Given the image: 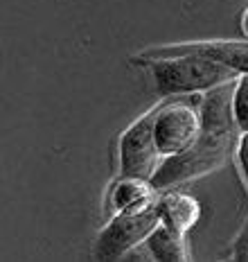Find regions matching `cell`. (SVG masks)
I'll use <instances>...</instances> for the list:
<instances>
[{
  "instance_id": "8992f818",
  "label": "cell",
  "mask_w": 248,
  "mask_h": 262,
  "mask_svg": "<svg viewBox=\"0 0 248 262\" xmlns=\"http://www.w3.org/2000/svg\"><path fill=\"white\" fill-rule=\"evenodd\" d=\"M174 50H187V52H199L206 57L221 61L237 73L246 75L248 73V43L241 41H201V43H179V46H169Z\"/></svg>"
},
{
  "instance_id": "ba28073f",
  "label": "cell",
  "mask_w": 248,
  "mask_h": 262,
  "mask_svg": "<svg viewBox=\"0 0 248 262\" xmlns=\"http://www.w3.org/2000/svg\"><path fill=\"white\" fill-rule=\"evenodd\" d=\"M147 247L152 251V258L160 262H185L190 260V247L185 242V233H179L160 222L156 231L147 237Z\"/></svg>"
},
{
  "instance_id": "52a82bcc",
  "label": "cell",
  "mask_w": 248,
  "mask_h": 262,
  "mask_svg": "<svg viewBox=\"0 0 248 262\" xmlns=\"http://www.w3.org/2000/svg\"><path fill=\"white\" fill-rule=\"evenodd\" d=\"M201 215V206L190 194H165L160 196V217L163 224L179 233H187Z\"/></svg>"
},
{
  "instance_id": "7a4b0ae2",
  "label": "cell",
  "mask_w": 248,
  "mask_h": 262,
  "mask_svg": "<svg viewBox=\"0 0 248 262\" xmlns=\"http://www.w3.org/2000/svg\"><path fill=\"white\" fill-rule=\"evenodd\" d=\"M140 61H149L156 89L160 95H185L196 91H212L217 86L230 84L241 77L230 66L214 61L199 52L156 48L149 50Z\"/></svg>"
},
{
  "instance_id": "9c48e42d",
  "label": "cell",
  "mask_w": 248,
  "mask_h": 262,
  "mask_svg": "<svg viewBox=\"0 0 248 262\" xmlns=\"http://www.w3.org/2000/svg\"><path fill=\"white\" fill-rule=\"evenodd\" d=\"M156 190L152 188L149 181L142 179H133V177H122V181H117L111 190V208L115 212L133 208V206L147 201L149 196H154Z\"/></svg>"
},
{
  "instance_id": "8fae6325",
  "label": "cell",
  "mask_w": 248,
  "mask_h": 262,
  "mask_svg": "<svg viewBox=\"0 0 248 262\" xmlns=\"http://www.w3.org/2000/svg\"><path fill=\"white\" fill-rule=\"evenodd\" d=\"M237 158H239V167H241V172H244V179L248 183V134L241 136L239 147H237ZM235 258L248 260V224H246L244 233H241L239 242H237V247H235Z\"/></svg>"
},
{
  "instance_id": "7c38bea8",
  "label": "cell",
  "mask_w": 248,
  "mask_h": 262,
  "mask_svg": "<svg viewBox=\"0 0 248 262\" xmlns=\"http://www.w3.org/2000/svg\"><path fill=\"white\" fill-rule=\"evenodd\" d=\"M241 25H244V32H246V36H248V7H246V12H244V18H241Z\"/></svg>"
},
{
  "instance_id": "6da1fadb",
  "label": "cell",
  "mask_w": 248,
  "mask_h": 262,
  "mask_svg": "<svg viewBox=\"0 0 248 262\" xmlns=\"http://www.w3.org/2000/svg\"><path fill=\"white\" fill-rule=\"evenodd\" d=\"M233 91L235 89H228V84L208 91V97L201 106V129L196 140L185 151L165 158V163L149 181L154 190L192 181L212 172L226 161L237 143V131H239L233 113Z\"/></svg>"
},
{
  "instance_id": "3957f363",
  "label": "cell",
  "mask_w": 248,
  "mask_h": 262,
  "mask_svg": "<svg viewBox=\"0 0 248 262\" xmlns=\"http://www.w3.org/2000/svg\"><path fill=\"white\" fill-rule=\"evenodd\" d=\"M160 222H163V217H160V196L154 192V196H149L147 201L133 206V208L120 210L109 222V226L102 231L100 239H97V258H120L127 251L138 247L140 242H144Z\"/></svg>"
},
{
  "instance_id": "277c9868",
  "label": "cell",
  "mask_w": 248,
  "mask_h": 262,
  "mask_svg": "<svg viewBox=\"0 0 248 262\" xmlns=\"http://www.w3.org/2000/svg\"><path fill=\"white\" fill-rule=\"evenodd\" d=\"M156 111L147 113L140 120L131 124L120 138V174L122 177L142 179V181H152L154 174L158 172L160 154L158 145H156L154 134Z\"/></svg>"
},
{
  "instance_id": "5b68a950",
  "label": "cell",
  "mask_w": 248,
  "mask_h": 262,
  "mask_svg": "<svg viewBox=\"0 0 248 262\" xmlns=\"http://www.w3.org/2000/svg\"><path fill=\"white\" fill-rule=\"evenodd\" d=\"M201 129V113L185 102H171L156 111L154 134L163 158L176 156L185 151L199 136Z\"/></svg>"
},
{
  "instance_id": "30bf717a",
  "label": "cell",
  "mask_w": 248,
  "mask_h": 262,
  "mask_svg": "<svg viewBox=\"0 0 248 262\" xmlns=\"http://www.w3.org/2000/svg\"><path fill=\"white\" fill-rule=\"evenodd\" d=\"M233 113L241 134H248V73L237 79L233 91Z\"/></svg>"
}]
</instances>
